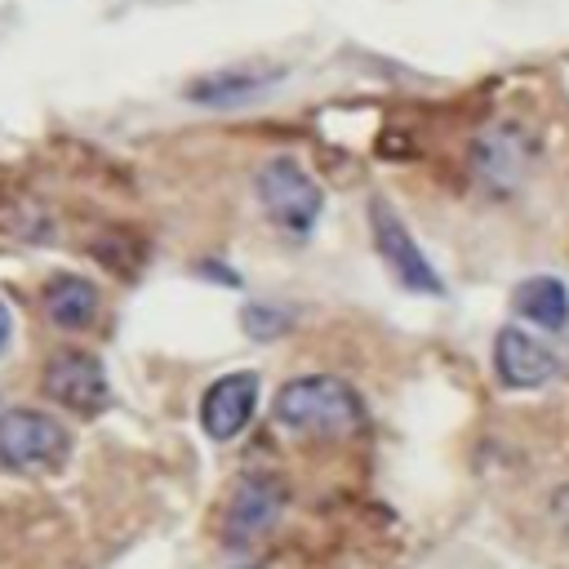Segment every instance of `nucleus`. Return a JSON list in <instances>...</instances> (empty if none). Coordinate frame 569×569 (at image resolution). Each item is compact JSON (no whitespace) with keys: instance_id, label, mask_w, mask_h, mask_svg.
<instances>
[{"instance_id":"obj_1","label":"nucleus","mask_w":569,"mask_h":569,"mask_svg":"<svg viewBox=\"0 0 569 569\" xmlns=\"http://www.w3.org/2000/svg\"><path fill=\"white\" fill-rule=\"evenodd\" d=\"M271 413H276V422L284 431H293V436H320V440L351 436L365 422V405H360L356 387L342 382V378H333V373L289 378L276 391Z\"/></svg>"},{"instance_id":"obj_2","label":"nucleus","mask_w":569,"mask_h":569,"mask_svg":"<svg viewBox=\"0 0 569 569\" xmlns=\"http://www.w3.org/2000/svg\"><path fill=\"white\" fill-rule=\"evenodd\" d=\"M258 200L267 209V218L293 236H307L316 222H320V209H325V196L320 187L311 182V173L293 160V156H271L262 169H258Z\"/></svg>"},{"instance_id":"obj_3","label":"nucleus","mask_w":569,"mask_h":569,"mask_svg":"<svg viewBox=\"0 0 569 569\" xmlns=\"http://www.w3.org/2000/svg\"><path fill=\"white\" fill-rule=\"evenodd\" d=\"M71 436L44 409H9L0 413V462L13 471H49L67 458Z\"/></svg>"},{"instance_id":"obj_4","label":"nucleus","mask_w":569,"mask_h":569,"mask_svg":"<svg viewBox=\"0 0 569 569\" xmlns=\"http://www.w3.org/2000/svg\"><path fill=\"white\" fill-rule=\"evenodd\" d=\"M284 480L276 471H244L236 476L227 507H222V542L227 547H249L253 538H262L267 529H276L280 511H284Z\"/></svg>"},{"instance_id":"obj_5","label":"nucleus","mask_w":569,"mask_h":569,"mask_svg":"<svg viewBox=\"0 0 569 569\" xmlns=\"http://www.w3.org/2000/svg\"><path fill=\"white\" fill-rule=\"evenodd\" d=\"M369 231H373V244H378L382 262L391 267V276H396L405 289H413V293H436V298L445 293L436 267L427 262V253L418 249V240L409 236V227L396 218V209H391L387 200H373V204H369Z\"/></svg>"},{"instance_id":"obj_6","label":"nucleus","mask_w":569,"mask_h":569,"mask_svg":"<svg viewBox=\"0 0 569 569\" xmlns=\"http://www.w3.org/2000/svg\"><path fill=\"white\" fill-rule=\"evenodd\" d=\"M258 409V373L253 369H236V373H222L204 387L200 396V427L209 440H236L249 418Z\"/></svg>"},{"instance_id":"obj_7","label":"nucleus","mask_w":569,"mask_h":569,"mask_svg":"<svg viewBox=\"0 0 569 569\" xmlns=\"http://www.w3.org/2000/svg\"><path fill=\"white\" fill-rule=\"evenodd\" d=\"M493 373H498L502 387L529 391V387H542V382H551V378L560 373V356H556L542 338H533V333L507 325V329H498V338H493Z\"/></svg>"},{"instance_id":"obj_8","label":"nucleus","mask_w":569,"mask_h":569,"mask_svg":"<svg viewBox=\"0 0 569 569\" xmlns=\"http://www.w3.org/2000/svg\"><path fill=\"white\" fill-rule=\"evenodd\" d=\"M40 382H44V396H53L71 413H98L107 405V373L89 351H58L44 365Z\"/></svg>"},{"instance_id":"obj_9","label":"nucleus","mask_w":569,"mask_h":569,"mask_svg":"<svg viewBox=\"0 0 569 569\" xmlns=\"http://www.w3.org/2000/svg\"><path fill=\"white\" fill-rule=\"evenodd\" d=\"M525 160H529V142H525L511 124H498V129H489V133L476 142V173H480L493 191L516 187V178L525 173Z\"/></svg>"},{"instance_id":"obj_10","label":"nucleus","mask_w":569,"mask_h":569,"mask_svg":"<svg viewBox=\"0 0 569 569\" xmlns=\"http://www.w3.org/2000/svg\"><path fill=\"white\" fill-rule=\"evenodd\" d=\"M511 311H516L520 320H533L538 329L556 333V329L569 325V289H565L556 276H529V280L516 284Z\"/></svg>"},{"instance_id":"obj_11","label":"nucleus","mask_w":569,"mask_h":569,"mask_svg":"<svg viewBox=\"0 0 569 569\" xmlns=\"http://www.w3.org/2000/svg\"><path fill=\"white\" fill-rule=\"evenodd\" d=\"M276 80H280V71H244V67H236V71H209L204 80H191L187 84V98L200 102V107H236V102L271 89Z\"/></svg>"},{"instance_id":"obj_12","label":"nucleus","mask_w":569,"mask_h":569,"mask_svg":"<svg viewBox=\"0 0 569 569\" xmlns=\"http://www.w3.org/2000/svg\"><path fill=\"white\" fill-rule=\"evenodd\" d=\"M44 311L58 329H89L98 316V289L80 276H53L44 284Z\"/></svg>"},{"instance_id":"obj_13","label":"nucleus","mask_w":569,"mask_h":569,"mask_svg":"<svg viewBox=\"0 0 569 569\" xmlns=\"http://www.w3.org/2000/svg\"><path fill=\"white\" fill-rule=\"evenodd\" d=\"M284 329H289L284 311H276V307H262V302L244 307V333H249V338H280Z\"/></svg>"},{"instance_id":"obj_14","label":"nucleus","mask_w":569,"mask_h":569,"mask_svg":"<svg viewBox=\"0 0 569 569\" xmlns=\"http://www.w3.org/2000/svg\"><path fill=\"white\" fill-rule=\"evenodd\" d=\"M551 511H556V520L569 525V485H560V489L551 493Z\"/></svg>"},{"instance_id":"obj_15","label":"nucleus","mask_w":569,"mask_h":569,"mask_svg":"<svg viewBox=\"0 0 569 569\" xmlns=\"http://www.w3.org/2000/svg\"><path fill=\"white\" fill-rule=\"evenodd\" d=\"M9 338H13V316H9V307H4V298H0V351L9 347Z\"/></svg>"},{"instance_id":"obj_16","label":"nucleus","mask_w":569,"mask_h":569,"mask_svg":"<svg viewBox=\"0 0 569 569\" xmlns=\"http://www.w3.org/2000/svg\"><path fill=\"white\" fill-rule=\"evenodd\" d=\"M236 569H262V565H236Z\"/></svg>"}]
</instances>
